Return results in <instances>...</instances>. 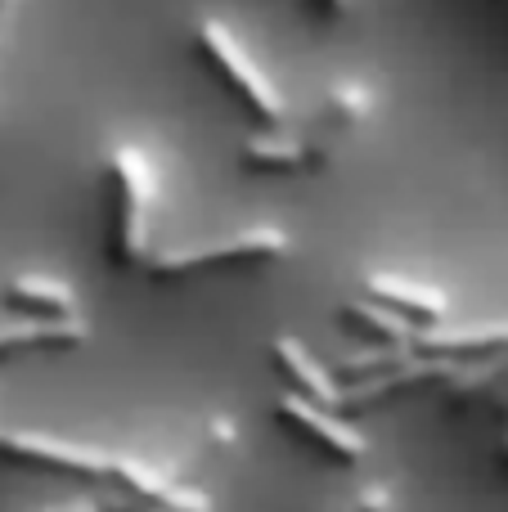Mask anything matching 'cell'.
Instances as JSON below:
<instances>
[{
    "label": "cell",
    "instance_id": "7",
    "mask_svg": "<svg viewBox=\"0 0 508 512\" xmlns=\"http://www.w3.org/2000/svg\"><path fill=\"white\" fill-rule=\"evenodd\" d=\"M270 360H275V373L284 378V391L342 414V378L302 342V337H293V333L275 337V342H270Z\"/></svg>",
    "mask_w": 508,
    "mask_h": 512
},
{
    "label": "cell",
    "instance_id": "2",
    "mask_svg": "<svg viewBox=\"0 0 508 512\" xmlns=\"http://www.w3.org/2000/svg\"><path fill=\"white\" fill-rule=\"evenodd\" d=\"M104 185H108V265L135 270L153 256V216H158V167L131 140L108 144L104 153Z\"/></svg>",
    "mask_w": 508,
    "mask_h": 512
},
{
    "label": "cell",
    "instance_id": "8",
    "mask_svg": "<svg viewBox=\"0 0 508 512\" xmlns=\"http://www.w3.org/2000/svg\"><path fill=\"white\" fill-rule=\"evenodd\" d=\"M414 351L441 355V360H486V355H508V319H473V324H423L414 333Z\"/></svg>",
    "mask_w": 508,
    "mask_h": 512
},
{
    "label": "cell",
    "instance_id": "1",
    "mask_svg": "<svg viewBox=\"0 0 508 512\" xmlns=\"http://www.w3.org/2000/svg\"><path fill=\"white\" fill-rule=\"evenodd\" d=\"M0 459L27 463V468H41V472H63V477H81V481H108L122 495L158 504L167 512H216L212 495L180 481L176 472H162L153 463L135 459V454H117V450H104V445L32 432V427L0 423Z\"/></svg>",
    "mask_w": 508,
    "mask_h": 512
},
{
    "label": "cell",
    "instance_id": "9",
    "mask_svg": "<svg viewBox=\"0 0 508 512\" xmlns=\"http://www.w3.org/2000/svg\"><path fill=\"white\" fill-rule=\"evenodd\" d=\"M90 342L86 315L72 319H9L0 324V364L27 360V355H50V351H77Z\"/></svg>",
    "mask_w": 508,
    "mask_h": 512
},
{
    "label": "cell",
    "instance_id": "5",
    "mask_svg": "<svg viewBox=\"0 0 508 512\" xmlns=\"http://www.w3.org/2000/svg\"><path fill=\"white\" fill-rule=\"evenodd\" d=\"M275 418L297 436V441H306L315 454H324V459L338 463V468H356V463H365L369 450H374L369 436L360 432L347 414L311 405V400L293 396V391H284V396L275 400Z\"/></svg>",
    "mask_w": 508,
    "mask_h": 512
},
{
    "label": "cell",
    "instance_id": "15",
    "mask_svg": "<svg viewBox=\"0 0 508 512\" xmlns=\"http://www.w3.org/2000/svg\"><path fill=\"white\" fill-rule=\"evenodd\" d=\"M27 512H108L104 499H63V504H50V508H27Z\"/></svg>",
    "mask_w": 508,
    "mask_h": 512
},
{
    "label": "cell",
    "instance_id": "11",
    "mask_svg": "<svg viewBox=\"0 0 508 512\" xmlns=\"http://www.w3.org/2000/svg\"><path fill=\"white\" fill-rule=\"evenodd\" d=\"M338 328L347 337H360V342H369V351H401V346H410L414 333H419V324H410L405 315L378 306V301L360 297V292L338 306Z\"/></svg>",
    "mask_w": 508,
    "mask_h": 512
},
{
    "label": "cell",
    "instance_id": "3",
    "mask_svg": "<svg viewBox=\"0 0 508 512\" xmlns=\"http://www.w3.org/2000/svg\"><path fill=\"white\" fill-rule=\"evenodd\" d=\"M293 252V234L279 225H243L230 230L221 239H203L189 248H167L153 252L144 261L149 279H203V274H221V270H261V265H279Z\"/></svg>",
    "mask_w": 508,
    "mask_h": 512
},
{
    "label": "cell",
    "instance_id": "4",
    "mask_svg": "<svg viewBox=\"0 0 508 512\" xmlns=\"http://www.w3.org/2000/svg\"><path fill=\"white\" fill-rule=\"evenodd\" d=\"M194 41H198L203 63L216 72V81H221V86H230V95L248 108L252 122H261V131L293 122L284 90L270 81V72L261 68L248 50H243V41L221 23V18H198Z\"/></svg>",
    "mask_w": 508,
    "mask_h": 512
},
{
    "label": "cell",
    "instance_id": "16",
    "mask_svg": "<svg viewBox=\"0 0 508 512\" xmlns=\"http://www.w3.org/2000/svg\"><path fill=\"white\" fill-rule=\"evenodd\" d=\"M351 5H356V0H315V14L320 18H347Z\"/></svg>",
    "mask_w": 508,
    "mask_h": 512
},
{
    "label": "cell",
    "instance_id": "6",
    "mask_svg": "<svg viewBox=\"0 0 508 512\" xmlns=\"http://www.w3.org/2000/svg\"><path fill=\"white\" fill-rule=\"evenodd\" d=\"M338 144L333 135H320L311 126L293 131V126H270L243 140L239 162L248 171H266V176H306V171H324L338 158Z\"/></svg>",
    "mask_w": 508,
    "mask_h": 512
},
{
    "label": "cell",
    "instance_id": "13",
    "mask_svg": "<svg viewBox=\"0 0 508 512\" xmlns=\"http://www.w3.org/2000/svg\"><path fill=\"white\" fill-rule=\"evenodd\" d=\"M369 113H374V90H369L365 81H333V86L315 99V108L306 113L302 126L342 140V135H351L356 126H365Z\"/></svg>",
    "mask_w": 508,
    "mask_h": 512
},
{
    "label": "cell",
    "instance_id": "17",
    "mask_svg": "<svg viewBox=\"0 0 508 512\" xmlns=\"http://www.w3.org/2000/svg\"><path fill=\"white\" fill-rule=\"evenodd\" d=\"M495 459H500V463H504V468H508V436H504V441H500V445H495Z\"/></svg>",
    "mask_w": 508,
    "mask_h": 512
},
{
    "label": "cell",
    "instance_id": "10",
    "mask_svg": "<svg viewBox=\"0 0 508 512\" xmlns=\"http://www.w3.org/2000/svg\"><path fill=\"white\" fill-rule=\"evenodd\" d=\"M360 297L378 301V306L396 310L405 315L410 324H441L450 315V297L432 283H419V279H405V274H392V270H374L360 279Z\"/></svg>",
    "mask_w": 508,
    "mask_h": 512
},
{
    "label": "cell",
    "instance_id": "12",
    "mask_svg": "<svg viewBox=\"0 0 508 512\" xmlns=\"http://www.w3.org/2000/svg\"><path fill=\"white\" fill-rule=\"evenodd\" d=\"M0 306H9L18 319H72L81 315L77 292L50 274H14L0 283Z\"/></svg>",
    "mask_w": 508,
    "mask_h": 512
},
{
    "label": "cell",
    "instance_id": "14",
    "mask_svg": "<svg viewBox=\"0 0 508 512\" xmlns=\"http://www.w3.org/2000/svg\"><path fill=\"white\" fill-rule=\"evenodd\" d=\"M396 508H401V490L392 481H369V486L351 490L347 499H338L324 512H396Z\"/></svg>",
    "mask_w": 508,
    "mask_h": 512
}]
</instances>
